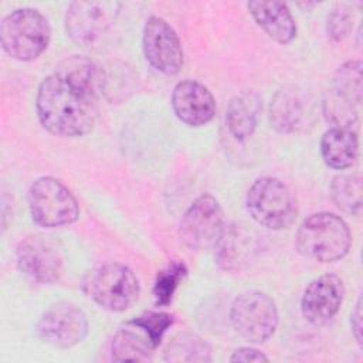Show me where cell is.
I'll list each match as a JSON object with an SVG mask.
<instances>
[{
    "mask_svg": "<svg viewBox=\"0 0 363 363\" xmlns=\"http://www.w3.org/2000/svg\"><path fill=\"white\" fill-rule=\"evenodd\" d=\"M142 50L146 61L157 72L173 77L180 72L184 54L174 28L162 17L152 16L142 31Z\"/></svg>",
    "mask_w": 363,
    "mask_h": 363,
    "instance_id": "cell-11",
    "label": "cell"
},
{
    "mask_svg": "<svg viewBox=\"0 0 363 363\" xmlns=\"http://www.w3.org/2000/svg\"><path fill=\"white\" fill-rule=\"evenodd\" d=\"M245 206L255 223L275 231L291 227L298 216V201L291 189L271 176L259 177L250 186Z\"/></svg>",
    "mask_w": 363,
    "mask_h": 363,
    "instance_id": "cell-4",
    "label": "cell"
},
{
    "mask_svg": "<svg viewBox=\"0 0 363 363\" xmlns=\"http://www.w3.org/2000/svg\"><path fill=\"white\" fill-rule=\"evenodd\" d=\"M176 118L187 126L199 128L213 121L216 99L210 89L194 79H184L174 85L170 98Z\"/></svg>",
    "mask_w": 363,
    "mask_h": 363,
    "instance_id": "cell-15",
    "label": "cell"
},
{
    "mask_svg": "<svg viewBox=\"0 0 363 363\" xmlns=\"http://www.w3.org/2000/svg\"><path fill=\"white\" fill-rule=\"evenodd\" d=\"M362 61L350 60L342 64L333 78L323 111L333 126H350L356 122L357 108L362 102Z\"/></svg>",
    "mask_w": 363,
    "mask_h": 363,
    "instance_id": "cell-10",
    "label": "cell"
},
{
    "mask_svg": "<svg viewBox=\"0 0 363 363\" xmlns=\"http://www.w3.org/2000/svg\"><path fill=\"white\" fill-rule=\"evenodd\" d=\"M186 275L187 267L182 261H172L167 267L157 271L153 284L155 303L157 306H167Z\"/></svg>",
    "mask_w": 363,
    "mask_h": 363,
    "instance_id": "cell-24",
    "label": "cell"
},
{
    "mask_svg": "<svg viewBox=\"0 0 363 363\" xmlns=\"http://www.w3.org/2000/svg\"><path fill=\"white\" fill-rule=\"evenodd\" d=\"M37 333L50 346L69 349L81 343L88 335V319L75 303L58 302L41 315Z\"/></svg>",
    "mask_w": 363,
    "mask_h": 363,
    "instance_id": "cell-12",
    "label": "cell"
},
{
    "mask_svg": "<svg viewBox=\"0 0 363 363\" xmlns=\"http://www.w3.org/2000/svg\"><path fill=\"white\" fill-rule=\"evenodd\" d=\"M27 203L31 220L43 228L69 225L79 217L75 196L62 182L51 176H41L30 184Z\"/></svg>",
    "mask_w": 363,
    "mask_h": 363,
    "instance_id": "cell-6",
    "label": "cell"
},
{
    "mask_svg": "<svg viewBox=\"0 0 363 363\" xmlns=\"http://www.w3.org/2000/svg\"><path fill=\"white\" fill-rule=\"evenodd\" d=\"M362 298L359 296L356 303H354V308L352 309V313H350V329H352V335L354 337V340L357 342L359 346H362V328H363V323H362Z\"/></svg>",
    "mask_w": 363,
    "mask_h": 363,
    "instance_id": "cell-28",
    "label": "cell"
},
{
    "mask_svg": "<svg viewBox=\"0 0 363 363\" xmlns=\"http://www.w3.org/2000/svg\"><path fill=\"white\" fill-rule=\"evenodd\" d=\"M248 235L234 224L224 225L216 244L214 258L220 268L235 271L245 261L248 254Z\"/></svg>",
    "mask_w": 363,
    "mask_h": 363,
    "instance_id": "cell-21",
    "label": "cell"
},
{
    "mask_svg": "<svg viewBox=\"0 0 363 363\" xmlns=\"http://www.w3.org/2000/svg\"><path fill=\"white\" fill-rule=\"evenodd\" d=\"M352 26H353V17H352L349 9H346L345 6L335 7L329 13L328 20H326L328 35L335 43L345 40L349 35V33L352 31Z\"/></svg>",
    "mask_w": 363,
    "mask_h": 363,
    "instance_id": "cell-26",
    "label": "cell"
},
{
    "mask_svg": "<svg viewBox=\"0 0 363 363\" xmlns=\"http://www.w3.org/2000/svg\"><path fill=\"white\" fill-rule=\"evenodd\" d=\"M295 242L303 257L318 262H335L349 252L352 233L342 217L320 211L302 221Z\"/></svg>",
    "mask_w": 363,
    "mask_h": 363,
    "instance_id": "cell-2",
    "label": "cell"
},
{
    "mask_svg": "<svg viewBox=\"0 0 363 363\" xmlns=\"http://www.w3.org/2000/svg\"><path fill=\"white\" fill-rule=\"evenodd\" d=\"M220 201L206 193L191 201L179 223L180 241L193 251L214 247L224 224Z\"/></svg>",
    "mask_w": 363,
    "mask_h": 363,
    "instance_id": "cell-9",
    "label": "cell"
},
{
    "mask_svg": "<svg viewBox=\"0 0 363 363\" xmlns=\"http://www.w3.org/2000/svg\"><path fill=\"white\" fill-rule=\"evenodd\" d=\"M268 356H265L261 350L255 349V347H250V346H244L237 349L231 356H230V362H242V363H250V362H268Z\"/></svg>",
    "mask_w": 363,
    "mask_h": 363,
    "instance_id": "cell-27",
    "label": "cell"
},
{
    "mask_svg": "<svg viewBox=\"0 0 363 363\" xmlns=\"http://www.w3.org/2000/svg\"><path fill=\"white\" fill-rule=\"evenodd\" d=\"M104 69L84 55L62 60L38 85L35 112L40 123L60 138H78L92 130L98 99L106 91Z\"/></svg>",
    "mask_w": 363,
    "mask_h": 363,
    "instance_id": "cell-1",
    "label": "cell"
},
{
    "mask_svg": "<svg viewBox=\"0 0 363 363\" xmlns=\"http://www.w3.org/2000/svg\"><path fill=\"white\" fill-rule=\"evenodd\" d=\"M167 362H210L211 349L208 343L194 333L176 336L164 350Z\"/></svg>",
    "mask_w": 363,
    "mask_h": 363,
    "instance_id": "cell-23",
    "label": "cell"
},
{
    "mask_svg": "<svg viewBox=\"0 0 363 363\" xmlns=\"http://www.w3.org/2000/svg\"><path fill=\"white\" fill-rule=\"evenodd\" d=\"M333 203L346 214L360 216L362 213V179L356 174H339L333 177L330 187Z\"/></svg>",
    "mask_w": 363,
    "mask_h": 363,
    "instance_id": "cell-22",
    "label": "cell"
},
{
    "mask_svg": "<svg viewBox=\"0 0 363 363\" xmlns=\"http://www.w3.org/2000/svg\"><path fill=\"white\" fill-rule=\"evenodd\" d=\"M357 153V135L350 126H332L320 138V156L330 169L345 170L352 167Z\"/></svg>",
    "mask_w": 363,
    "mask_h": 363,
    "instance_id": "cell-17",
    "label": "cell"
},
{
    "mask_svg": "<svg viewBox=\"0 0 363 363\" xmlns=\"http://www.w3.org/2000/svg\"><path fill=\"white\" fill-rule=\"evenodd\" d=\"M155 349L149 336L128 322L113 335L111 356L113 362H147L152 360V350Z\"/></svg>",
    "mask_w": 363,
    "mask_h": 363,
    "instance_id": "cell-19",
    "label": "cell"
},
{
    "mask_svg": "<svg viewBox=\"0 0 363 363\" xmlns=\"http://www.w3.org/2000/svg\"><path fill=\"white\" fill-rule=\"evenodd\" d=\"M82 291L98 306L111 312H123L139 298L140 285L129 267L109 262L85 274Z\"/></svg>",
    "mask_w": 363,
    "mask_h": 363,
    "instance_id": "cell-5",
    "label": "cell"
},
{
    "mask_svg": "<svg viewBox=\"0 0 363 363\" xmlns=\"http://www.w3.org/2000/svg\"><path fill=\"white\" fill-rule=\"evenodd\" d=\"M343 298V281L335 274H323L306 285L301 298L302 316L311 325H326L339 312Z\"/></svg>",
    "mask_w": 363,
    "mask_h": 363,
    "instance_id": "cell-14",
    "label": "cell"
},
{
    "mask_svg": "<svg viewBox=\"0 0 363 363\" xmlns=\"http://www.w3.org/2000/svg\"><path fill=\"white\" fill-rule=\"evenodd\" d=\"M18 269L37 284H54L62 274V257L57 247L40 235L21 240L16 248Z\"/></svg>",
    "mask_w": 363,
    "mask_h": 363,
    "instance_id": "cell-13",
    "label": "cell"
},
{
    "mask_svg": "<svg viewBox=\"0 0 363 363\" xmlns=\"http://www.w3.org/2000/svg\"><path fill=\"white\" fill-rule=\"evenodd\" d=\"M119 1H72L65 13L67 35L82 47L96 44L115 24Z\"/></svg>",
    "mask_w": 363,
    "mask_h": 363,
    "instance_id": "cell-8",
    "label": "cell"
},
{
    "mask_svg": "<svg viewBox=\"0 0 363 363\" xmlns=\"http://www.w3.org/2000/svg\"><path fill=\"white\" fill-rule=\"evenodd\" d=\"M303 104L294 86H285L275 92L269 105L271 126L281 133L294 132L302 119Z\"/></svg>",
    "mask_w": 363,
    "mask_h": 363,
    "instance_id": "cell-20",
    "label": "cell"
},
{
    "mask_svg": "<svg viewBox=\"0 0 363 363\" xmlns=\"http://www.w3.org/2000/svg\"><path fill=\"white\" fill-rule=\"evenodd\" d=\"M234 330L251 343L268 340L278 326V309L274 299L261 291L240 294L230 306Z\"/></svg>",
    "mask_w": 363,
    "mask_h": 363,
    "instance_id": "cell-7",
    "label": "cell"
},
{
    "mask_svg": "<svg viewBox=\"0 0 363 363\" xmlns=\"http://www.w3.org/2000/svg\"><path fill=\"white\" fill-rule=\"evenodd\" d=\"M261 112V98L254 91L234 95L227 106L225 125L233 138L242 142L252 136Z\"/></svg>",
    "mask_w": 363,
    "mask_h": 363,
    "instance_id": "cell-18",
    "label": "cell"
},
{
    "mask_svg": "<svg viewBox=\"0 0 363 363\" xmlns=\"http://www.w3.org/2000/svg\"><path fill=\"white\" fill-rule=\"evenodd\" d=\"M51 27L47 17L31 7L9 13L0 24V41L13 60L28 62L38 58L48 47Z\"/></svg>",
    "mask_w": 363,
    "mask_h": 363,
    "instance_id": "cell-3",
    "label": "cell"
},
{
    "mask_svg": "<svg viewBox=\"0 0 363 363\" xmlns=\"http://www.w3.org/2000/svg\"><path fill=\"white\" fill-rule=\"evenodd\" d=\"M247 9L261 30L274 41L285 45L296 37V21L285 3L254 0L247 3Z\"/></svg>",
    "mask_w": 363,
    "mask_h": 363,
    "instance_id": "cell-16",
    "label": "cell"
},
{
    "mask_svg": "<svg viewBox=\"0 0 363 363\" xmlns=\"http://www.w3.org/2000/svg\"><path fill=\"white\" fill-rule=\"evenodd\" d=\"M132 325L140 328L150 339L152 345L157 347L166 330L173 325L174 318L166 312H147L129 320Z\"/></svg>",
    "mask_w": 363,
    "mask_h": 363,
    "instance_id": "cell-25",
    "label": "cell"
}]
</instances>
